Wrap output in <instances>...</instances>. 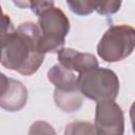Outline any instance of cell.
Wrapping results in <instances>:
<instances>
[{
    "instance_id": "obj_14",
    "label": "cell",
    "mask_w": 135,
    "mask_h": 135,
    "mask_svg": "<svg viewBox=\"0 0 135 135\" xmlns=\"http://www.w3.org/2000/svg\"><path fill=\"white\" fill-rule=\"evenodd\" d=\"M130 119H131V123H132V131L135 134V101L132 103V105L130 108Z\"/></svg>"
},
{
    "instance_id": "obj_2",
    "label": "cell",
    "mask_w": 135,
    "mask_h": 135,
    "mask_svg": "<svg viewBox=\"0 0 135 135\" xmlns=\"http://www.w3.org/2000/svg\"><path fill=\"white\" fill-rule=\"evenodd\" d=\"M78 89L95 102L115 100L119 93V79L114 71L97 66L79 74Z\"/></svg>"
},
{
    "instance_id": "obj_15",
    "label": "cell",
    "mask_w": 135,
    "mask_h": 135,
    "mask_svg": "<svg viewBox=\"0 0 135 135\" xmlns=\"http://www.w3.org/2000/svg\"><path fill=\"white\" fill-rule=\"evenodd\" d=\"M12 1L19 8H30V0H12Z\"/></svg>"
},
{
    "instance_id": "obj_3",
    "label": "cell",
    "mask_w": 135,
    "mask_h": 135,
    "mask_svg": "<svg viewBox=\"0 0 135 135\" xmlns=\"http://www.w3.org/2000/svg\"><path fill=\"white\" fill-rule=\"evenodd\" d=\"M135 49V28L129 24L111 25L97 44V54L105 62H117L129 57Z\"/></svg>"
},
{
    "instance_id": "obj_10",
    "label": "cell",
    "mask_w": 135,
    "mask_h": 135,
    "mask_svg": "<svg viewBox=\"0 0 135 135\" xmlns=\"http://www.w3.org/2000/svg\"><path fill=\"white\" fill-rule=\"evenodd\" d=\"M71 12L78 16H88L96 9L97 0H65Z\"/></svg>"
},
{
    "instance_id": "obj_7",
    "label": "cell",
    "mask_w": 135,
    "mask_h": 135,
    "mask_svg": "<svg viewBox=\"0 0 135 135\" xmlns=\"http://www.w3.org/2000/svg\"><path fill=\"white\" fill-rule=\"evenodd\" d=\"M58 62L64 68L81 74L99 66L96 57L90 53H81L71 47H63L57 53Z\"/></svg>"
},
{
    "instance_id": "obj_1",
    "label": "cell",
    "mask_w": 135,
    "mask_h": 135,
    "mask_svg": "<svg viewBox=\"0 0 135 135\" xmlns=\"http://www.w3.org/2000/svg\"><path fill=\"white\" fill-rule=\"evenodd\" d=\"M40 38L38 24L26 21L15 28L9 16L3 14L1 64L24 76L35 74L45 57L40 49Z\"/></svg>"
},
{
    "instance_id": "obj_4",
    "label": "cell",
    "mask_w": 135,
    "mask_h": 135,
    "mask_svg": "<svg viewBox=\"0 0 135 135\" xmlns=\"http://www.w3.org/2000/svg\"><path fill=\"white\" fill-rule=\"evenodd\" d=\"M41 33L40 49L46 53H58L63 49L65 37L70 32V20L59 7H50L38 16Z\"/></svg>"
},
{
    "instance_id": "obj_12",
    "label": "cell",
    "mask_w": 135,
    "mask_h": 135,
    "mask_svg": "<svg viewBox=\"0 0 135 135\" xmlns=\"http://www.w3.org/2000/svg\"><path fill=\"white\" fill-rule=\"evenodd\" d=\"M122 0H97L96 9L99 15H113L117 13L121 6Z\"/></svg>"
},
{
    "instance_id": "obj_8",
    "label": "cell",
    "mask_w": 135,
    "mask_h": 135,
    "mask_svg": "<svg viewBox=\"0 0 135 135\" xmlns=\"http://www.w3.org/2000/svg\"><path fill=\"white\" fill-rule=\"evenodd\" d=\"M78 76L79 74L64 68L59 62L47 71L49 81L60 90L78 89Z\"/></svg>"
},
{
    "instance_id": "obj_6",
    "label": "cell",
    "mask_w": 135,
    "mask_h": 135,
    "mask_svg": "<svg viewBox=\"0 0 135 135\" xmlns=\"http://www.w3.org/2000/svg\"><path fill=\"white\" fill-rule=\"evenodd\" d=\"M28 97L25 85L16 79L1 74L0 105L7 112H17L24 108Z\"/></svg>"
},
{
    "instance_id": "obj_11",
    "label": "cell",
    "mask_w": 135,
    "mask_h": 135,
    "mask_svg": "<svg viewBox=\"0 0 135 135\" xmlns=\"http://www.w3.org/2000/svg\"><path fill=\"white\" fill-rule=\"evenodd\" d=\"M64 134H96L95 126L86 121H74L66 126Z\"/></svg>"
},
{
    "instance_id": "obj_5",
    "label": "cell",
    "mask_w": 135,
    "mask_h": 135,
    "mask_svg": "<svg viewBox=\"0 0 135 135\" xmlns=\"http://www.w3.org/2000/svg\"><path fill=\"white\" fill-rule=\"evenodd\" d=\"M94 126L96 134L121 135L124 132V115L114 100L96 102Z\"/></svg>"
},
{
    "instance_id": "obj_9",
    "label": "cell",
    "mask_w": 135,
    "mask_h": 135,
    "mask_svg": "<svg viewBox=\"0 0 135 135\" xmlns=\"http://www.w3.org/2000/svg\"><path fill=\"white\" fill-rule=\"evenodd\" d=\"M54 100L56 105L65 113H73L78 111L83 103V95L79 89L60 90L55 89Z\"/></svg>"
},
{
    "instance_id": "obj_13",
    "label": "cell",
    "mask_w": 135,
    "mask_h": 135,
    "mask_svg": "<svg viewBox=\"0 0 135 135\" xmlns=\"http://www.w3.org/2000/svg\"><path fill=\"white\" fill-rule=\"evenodd\" d=\"M53 6L54 0H30V8L37 16H39L42 12Z\"/></svg>"
}]
</instances>
